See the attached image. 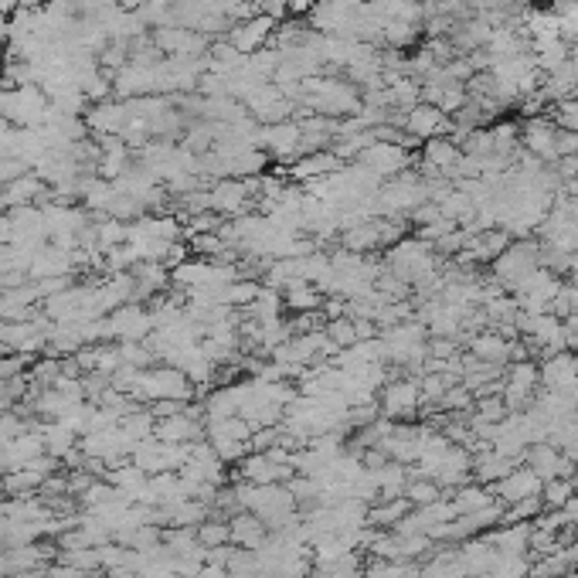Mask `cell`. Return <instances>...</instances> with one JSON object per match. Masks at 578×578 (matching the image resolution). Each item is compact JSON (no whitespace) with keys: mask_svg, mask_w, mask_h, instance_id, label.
Returning <instances> with one entry per match:
<instances>
[{"mask_svg":"<svg viewBox=\"0 0 578 578\" xmlns=\"http://www.w3.org/2000/svg\"><path fill=\"white\" fill-rule=\"evenodd\" d=\"M109 340H147L153 334V317L143 303H123L109 317Z\"/></svg>","mask_w":578,"mask_h":578,"instance_id":"obj_1","label":"cell"},{"mask_svg":"<svg viewBox=\"0 0 578 578\" xmlns=\"http://www.w3.org/2000/svg\"><path fill=\"white\" fill-rule=\"evenodd\" d=\"M228 531H232V544L245 548V551H259L262 544L269 541V527H266L262 517H255L252 510H238L235 517L228 521Z\"/></svg>","mask_w":578,"mask_h":578,"instance_id":"obj_2","label":"cell"},{"mask_svg":"<svg viewBox=\"0 0 578 578\" xmlns=\"http://www.w3.org/2000/svg\"><path fill=\"white\" fill-rule=\"evenodd\" d=\"M153 439L160 442H198L204 439V425L198 422V419H191L187 412H181V415H170V419H157L153 422Z\"/></svg>","mask_w":578,"mask_h":578,"instance_id":"obj_3","label":"cell"},{"mask_svg":"<svg viewBox=\"0 0 578 578\" xmlns=\"http://www.w3.org/2000/svg\"><path fill=\"white\" fill-rule=\"evenodd\" d=\"M72 272H75V266H72V252L58 249V245H41V249L34 252V262H31V269H28V276L38 283V279L72 276Z\"/></svg>","mask_w":578,"mask_h":578,"instance_id":"obj_4","label":"cell"},{"mask_svg":"<svg viewBox=\"0 0 578 578\" xmlns=\"http://www.w3.org/2000/svg\"><path fill=\"white\" fill-rule=\"evenodd\" d=\"M541 483L544 480L534 470H514V473L504 476V483L497 487V493L504 500H510V504H517V500H527V497H538Z\"/></svg>","mask_w":578,"mask_h":578,"instance_id":"obj_5","label":"cell"},{"mask_svg":"<svg viewBox=\"0 0 578 578\" xmlns=\"http://www.w3.org/2000/svg\"><path fill=\"white\" fill-rule=\"evenodd\" d=\"M283 306L293 313H317L320 306V293L313 289V283H306L300 276H293L286 286H283Z\"/></svg>","mask_w":578,"mask_h":578,"instance_id":"obj_6","label":"cell"},{"mask_svg":"<svg viewBox=\"0 0 578 578\" xmlns=\"http://www.w3.org/2000/svg\"><path fill=\"white\" fill-rule=\"evenodd\" d=\"M153 422H157V419L150 415V408L140 405L136 412H130V415L119 419V429H123V436L130 442H143V439H153Z\"/></svg>","mask_w":578,"mask_h":578,"instance_id":"obj_7","label":"cell"},{"mask_svg":"<svg viewBox=\"0 0 578 578\" xmlns=\"http://www.w3.org/2000/svg\"><path fill=\"white\" fill-rule=\"evenodd\" d=\"M415 402H419V391H415V385H408V381H398V385H391L385 391V412L388 415H412Z\"/></svg>","mask_w":578,"mask_h":578,"instance_id":"obj_8","label":"cell"},{"mask_svg":"<svg viewBox=\"0 0 578 578\" xmlns=\"http://www.w3.org/2000/svg\"><path fill=\"white\" fill-rule=\"evenodd\" d=\"M412 507V504H408L405 497H391L388 504H381V507H371L368 510V521H371V524H378V527H398L402 524V517H405V510Z\"/></svg>","mask_w":578,"mask_h":578,"instance_id":"obj_9","label":"cell"},{"mask_svg":"<svg viewBox=\"0 0 578 578\" xmlns=\"http://www.w3.org/2000/svg\"><path fill=\"white\" fill-rule=\"evenodd\" d=\"M259 293H262V286L255 279H235L232 286H225V306H232V310L245 306L249 310L259 300Z\"/></svg>","mask_w":578,"mask_h":578,"instance_id":"obj_10","label":"cell"},{"mask_svg":"<svg viewBox=\"0 0 578 578\" xmlns=\"http://www.w3.org/2000/svg\"><path fill=\"white\" fill-rule=\"evenodd\" d=\"M198 544H201V548H225V544H232L228 521H221V517H208V521L198 527Z\"/></svg>","mask_w":578,"mask_h":578,"instance_id":"obj_11","label":"cell"},{"mask_svg":"<svg viewBox=\"0 0 578 578\" xmlns=\"http://www.w3.org/2000/svg\"><path fill=\"white\" fill-rule=\"evenodd\" d=\"M41 191V184L34 181V177H21V181H11L7 191H4V204H17V208H24V204L31 201L34 194Z\"/></svg>","mask_w":578,"mask_h":578,"instance_id":"obj_12","label":"cell"},{"mask_svg":"<svg viewBox=\"0 0 578 578\" xmlns=\"http://www.w3.org/2000/svg\"><path fill=\"white\" fill-rule=\"evenodd\" d=\"M405 500L412 507H432V504L439 500V487H436L432 480H412Z\"/></svg>","mask_w":578,"mask_h":578,"instance_id":"obj_13","label":"cell"},{"mask_svg":"<svg viewBox=\"0 0 578 578\" xmlns=\"http://www.w3.org/2000/svg\"><path fill=\"white\" fill-rule=\"evenodd\" d=\"M323 334L334 340L337 347H354V344H361V340H357V330H354V320H351V317H337V320H330Z\"/></svg>","mask_w":578,"mask_h":578,"instance_id":"obj_14","label":"cell"},{"mask_svg":"<svg viewBox=\"0 0 578 578\" xmlns=\"http://www.w3.org/2000/svg\"><path fill=\"white\" fill-rule=\"evenodd\" d=\"M568 500H572V483H568V480H561V476L544 480V504H548V507L561 510Z\"/></svg>","mask_w":578,"mask_h":578,"instance_id":"obj_15","label":"cell"},{"mask_svg":"<svg viewBox=\"0 0 578 578\" xmlns=\"http://www.w3.org/2000/svg\"><path fill=\"white\" fill-rule=\"evenodd\" d=\"M194 578H228V568H225V565H211V561H204Z\"/></svg>","mask_w":578,"mask_h":578,"instance_id":"obj_16","label":"cell"}]
</instances>
